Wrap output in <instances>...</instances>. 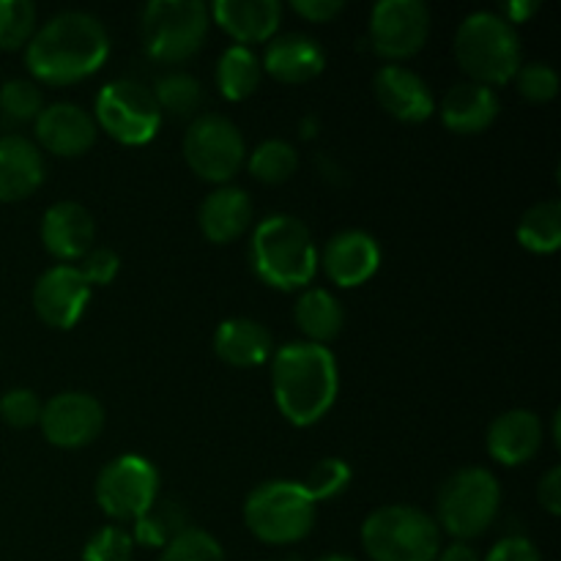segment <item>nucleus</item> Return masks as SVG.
I'll use <instances>...</instances> for the list:
<instances>
[{
    "mask_svg": "<svg viewBox=\"0 0 561 561\" xmlns=\"http://www.w3.org/2000/svg\"><path fill=\"white\" fill-rule=\"evenodd\" d=\"M99 126L93 115L71 102H55L36 118V140L55 157H82L96 142Z\"/></svg>",
    "mask_w": 561,
    "mask_h": 561,
    "instance_id": "dca6fc26",
    "label": "nucleus"
},
{
    "mask_svg": "<svg viewBox=\"0 0 561 561\" xmlns=\"http://www.w3.org/2000/svg\"><path fill=\"white\" fill-rule=\"evenodd\" d=\"M247 157L239 126L219 113H203L184 135V159L203 181L225 184L241 170Z\"/></svg>",
    "mask_w": 561,
    "mask_h": 561,
    "instance_id": "1a4fd4ad",
    "label": "nucleus"
},
{
    "mask_svg": "<svg viewBox=\"0 0 561 561\" xmlns=\"http://www.w3.org/2000/svg\"><path fill=\"white\" fill-rule=\"evenodd\" d=\"M42 241L58 261H80L96 241V222L91 211L75 201H60L47 208L42 219Z\"/></svg>",
    "mask_w": 561,
    "mask_h": 561,
    "instance_id": "a211bd4d",
    "label": "nucleus"
},
{
    "mask_svg": "<svg viewBox=\"0 0 561 561\" xmlns=\"http://www.w3.org/2000/svg\"><path fill=\"white\" fill-rule=\"evenodd\" d=\"M537 499H540L542 510L551 515L561 513V469L553 466V469L546 471V477L540 480V488H537Z\"/></svg>",
    "mask_w": 561,
    "mask_h": 561,
    "instance_id": "79ce46f5",
    "label": "nucleus"
},
{
    "mask_svg": "<svg viewBox=\"0 0 561 561\" xmlns=\"http://www.w3.org/2000/svg\"><path fill=\"white\" fill-rule=\"evenodd\" d=\"M542 438L546 433H542V422L535 411H504L488 427V453L504 466H524L540 453Z\"/></svg>",
    "mask_w": 561,
    "mask_h": 561,
    "instance_id": "6ab92c4d",
    "label": "nucleus"
},
{
    "mask_svg": "<svg viewBox=\"0 0 561 561\" xmlns=\"http://www.w3.org/2000/svg\"><path fill=\"white\" fill-rule=\"evenodd\" d=\"M540 9V5L535 3V0H529V3H507L504 5V20L510 22V25H513V22H524V20H529L531 14H535V11Z\"/></svg>",
    "mask_w": 561,
    "mask_h": 561,
    "instance_id": "c03bdc74",
    "label": "nucleus"
},
{
    "mask_svg": "<svg viewBox=\"0 0 561 561\" xmlns=\"http://www.w3.org/2000/svg\"><path fill=\"white\" fill-rule=\"evenodd\" d=\"M44 110V96L31 80H9L0 88V113L11 124L36 121Z\"/></svg>",
    "mask_w": 561,
    "mask_h": 561,
    "instance_id": "72a5a7b5",
    "label": "nucleus"
},
{
    "mask_svg": "<svg viewBox=\"0 0 561 561\" xmlns=\"http://www.w3.org/2000/svg\"><path fill=\"white\" fill-rule=\"evenodd\" d=\"M327 66V53L316 38L305 33H283L272 36L263 53V69L279 82L299 85V82L316 80Z\"/></svg>",
    "mask_w": 561,
    "mask_h": 561,
    "instance_id": "aec40b11",
    "label": "nucleus"
},
{
    "mask_svg": "<svg viewBox=\"0 0 561 561\" xmlns=\"http://www.w3.org/2000/svg\"><path fill=\"white\" fill-rule=\"evenodd\" d=\"M91 285L77 266H53L33 288L36 316L53 329H71L85 312Z\"/></svg>",
    "mask_w": 561,
    "mask_h": 561,
    "instance_id": "4468645a",
    "label": "nucleus"
},
{
    "mask_svg": "<svg viewBox=\"0 0 561 561\" xmlns=\"http://www.w3.org/2000/svg\"><path fill=\"white\" fill-rule=\"evenodd\" d=\"M296 323L307 334V343L327 345L329 340L343 332L345 312L343 305L323 288H307L296 301Z\"/></svg>",
    "mask_w": 561,
    "mask_h": 561,
    "instance_id": "a878e982",
    "label": "nucleus"
},
{
    "mask_svg": "<svg viewBox=\"0 0 561 561\" xmlns=\"http://www.w3.org/2000/svg\"><path fill=\"white\" fill-rule=\"evenodd\" d=\"M373 91H376L378 104L389 115L409 121V124H422L436 110L427 82L416 71L405 69V66L389 64L378 69L376 80H373Z\"/></svg>",
    "mask_w": 561,
    "mask_h": 561,
    "instance_id": "f3484780",
    "label": "nucleus"
},
{
    "mask_svg": "<svg viewBox=\"0 0 561 561\" xmlns=\"http://www.w3.org/2000/svg\"><path fill=\"white\" fill-rule=\"evenodd\" d=\"M107 55L110 36L102 22L85 11H64L33 33L25 64L36 80L69 85L91 77Z\"/></svg>",
    "mask_w": 561,
    "mask_h": 561,
    "instance_id": "f257e3e1",
    "label": "nucleus"
},
{
    "mask_svg": "<svg viewBox=\"0 0 561 561\" xmlns=\"http://www.w3.org/2000/svg\"><path fill=\"white\" fill-rule=\"evenodd\" d=\"M211 14L222 31L247 47V44L268 42L277 33L283 5L277 0H217Z\"/></svg>",
    "mask_w": 561,
    "mask_h": 561,
    "instance_id": "4be33fe9",
    "label": "nucleus"
},
{
    "mask_svg": "<svg viewBox=\"0 0 561 561\" xmlns=\"http://www.w3.org/2000/svg\"><path fill=\"white\" fill-rule=\"evenodd\" d=\"M244 524L268 546H290L305 540L316 526V504L299 482L272 480L247 496Z\"/></svg>",
    "mask_w": 561,
    "mask_h": 561,
    "instance_id": "423d86ee",
    "label": "nucleus"
},
{
    "mask_svg": "<svg viewBox=\"0 0 561 561\" xmlns=\"http://www.w3.org/2000/svg\"><path fill=\"white\" fill-rule=\"evenodd\" d=\"M277 409L296 427H310L329 414L337 398V362L327 345L288 343L272 365Z\"/></svg>",
    "mask_w": 561,
    "mask_h": 561,
    "instance_id": "f03ea898",
    "label": "nucleus"
},
{
    "mask_svg": "<svg viewBox=\"0 0 561 561\" xmlns=\"http://www.w3.org/2000/svg\"><path fill=\"white\" fill-rule=\"evenodd\" d=\"M96 126L124 146L153 140L162 124L151 88L137 80H113L96 96Z\"/></svg>",
    "mask_w": 561,
    "mask_h": 561,
    "instance_id": "9d476101",
    "label": "nucleus"
},
{
    "mask_svg": "<svg viewBox=\"0 0 561 561\" xmlns=\"http://www.w3.org/2000/svg\"><path fill=\"white\" fill-rule=\"evenodd\" d=\"M455 60L480 85H504L520 69V36L496 11H474L455 33Z\"/></svg>",
    "mask_w": 561,
    "mask_h": 561,
    "instance_id": "20e7f679",
    "label": "nucleus"
},
{
    "mask_svg": "<svg viewBox=\"0 0 561 561\" xmlns=\"http://www.w3.org/2000/svg\"><path fill=\"white\" fill-rule=\"evenodd\" d=\"M442 121L458 135H480L496 121L499 96L480 82H458L442 99Z\"/></svg>",
    "mask_w": 561,
    "mask_h": 561,
    "instance_id": "5701e85b",
    "label": "nucleus"
},
{
    "mask_svg": "<svg viewBox=\"0 0 561 561\" xmlns=\"http://www.w3.org/2000/svg\"><path fill=\"white\" fill-rule=\"evenodd\" d=\"M436 561H480V557H477L474 548L466 546V542H453L449 548L438 551Z\"/></svg>",
    "mask_w": 561,
    "mask_h": 561,
    "instance_id": "37998d69",
    "label": "nucleus"
},
{
    "mask_svg": "<svg viewBox=\"0 0 561 561\" xmlns=\"http://www.w3.org/2000/svg\"><path fill=\"white\" fill-rule=\"evenodd\" d=\"M159 471L140 455L110 460L96 480V502L110 518L137 520L157 504Z\"/></svg>",
    "mask_w": 561,
    "mask_h": 561,
    "instance_id": "9b49d317",
    "label": "nucleus"
},
{
    "mask_svg": "<svg viewBox=\"0 0 561 561\" xmlns=\"http://www.w3.org/2000/svg\"><path fill=\"white\" fill-rule=\"evenodd\" d=\"M502 488L496 477L480 466H469L449 477L438 491V526L458 542L485 535L496 520Z\"/></svg>",
    "mask_w": 561,
    "mask_h": 561,
    "instance_id": "0eeeda50",
    "label": "nucleus"
},
{
    "mask_svg": "<svg viewBox=\"0 0 561 561\" xmlns=\"http://www.w3.org/2000/svg\"><path fill=\"white\" fill-rule=\"evenodd\" d=\"M0 416H3L5 425L20 427V431L33 427L38 425V416H42V403L31 389H11L0 398Z\"/></svg>",
    "mask_w": 561,
    "mask_h": 561,
    "instance_id": "4c0bfd02",
    "label": "nucleus"
},
{
    "mask_svg": "<svg viewBox=\"0 0 561 561\" xmlns=\"http://www.w3.org/2000/svg\"><path fill=\"white\" fill-rule=\"evenodd\" d=\"M142 44L162 64H181L201 49L208 33V5L201 0H151L140 16Z\"/></svg>",
    "mask_w": 561,
    "mask_h": 561,
    "instance_id": "6e6552de",
    "label": "nucleus"
},
{
    "mask_svg": "<svg viewBox=\"0 0 561 561\" xmlns=\"http://www.w3.org/2000/svg\"><path fill=\"white\" fill-rule=\"evenodd\" d=\"M362 546L373 561H436L442 551V531L425 510L387 504L367 515Z\"/></svg>",
    "mask_w": 561,
    "mask_h": 561,
    "instance_id": "39448f33",
    "label": "nucleus"
},
{
    "mask_svg": "<svg viewBox=\"0 0 561 561\" xmlns=\"http://www.w3.org/2000/svg\"><path fill=\"white\" fill-rule=\"evenodd\" d=\"M257 82H261V60H257V55L250 47H241V44L225 49L217 64V85L222 96L241 102V99L255 93Z\"/></svg>",
    "mask_w": 561,
    "mask_h": 561,
    "instance_id": "bb28decb",
    "label": "nucleus"
},
{
    "mask_svg": "<svg viewBox=\"0 0 561 561\" xmlns=\"http://www.w3.org/2000/svg\"><path fill=\"white\" fill-rule=\"evenodd\" d=\"M80 261H82V266H77V268H80L82 277L88 279V285H91V288L93 285H110L121 268L118 255H115L110 247H93V250H88Z\"/></svg>",
    "mask_w": 561,
    "mask_h": 561,
    "instance_id": "58836bf2",
    "label": "nucleus"
},
{
    "mask_svg": "<svg viewBox=\"0 0 561 561\" xmlns=\"http://www.w3.org/2000/svg\"><path fill=\"white\" fill-rule=\"evenodd\" d=\"M190 529L186 524L184 513H181L179 504L173 502H162V504H153L142 518L135 520V535L131 540L142 542V546H151V548H164L173 537H179L181 531Z\"/></svg>",
    "mask_w": 561,
    "mask_h": 561,
    "instance_id": "c756f323",
    "label": "nucleus"
},
{
    "mask_svg": "<svg viewBox=\"0 0 561 561\" xmlns=\"http://www.w3.org/2000/svg\"><path fill=\"white\" fill-rule=\"evenodd\" d=\"M518 241L531 252H557L561 244V203L540 201L520 217Z\"/></svg>",
    "mask_w": 561,
    "mask_h": 561,
    "instance_id": "cd10ccee",
    "label": "nucleus"
},
{
    "mask_svg": "<svg viewBox=\"0 0 561 561\" xmlns=\"http://www.w3.org/2000/svg\"><path fill=\"white\" fill-rule=\"evenodd\" d=\"M197 222H201L203 236L214 244H228V241L239 239L252 225L250 195L239 186H219L201 203Z\"/></svg>",
    "mask_w": 561,
    "mask_h": 561,
    "instance_id": "b1692460",
    "label": "nucleus"
},
{
    "mask_svg": "<svg viewBox=\"0 0 561 561\" xmlns=\"http://www.w3.org/2000/svg\"><path fill=\"white\" fill-rule=\"evenodd\" d=\"M294 11L310 22H329L345 9L343 0H294Z\"/></svg>",
    "mask_w": 561,
    "mask_h": 561,
    "instance_id": "a19ab883",
    "label": "nucleus"
},
{
    "mask_svg": "<svg viewBox=\"0 0 561 561\" xmlns=\"http://www.w3.org/2000/svg\"><path fill=\"white\" fill-rule=\"evenodd\" d=\"M44 438L55 447L77 449L91 444L104 427V409L88 392H60L42 405Z\"/></svg>",
    "mask_w": 561,
    "mask_h": 561,
    "instance_id": "ddd939ff",
    "label": "nucleus"
},
{
    "mask_svg": "<svg viewBox=\"0 0 561 561\" xmlns=\"http://www.w3.org/2000/svg\"><path fill=\"white\" fill-rule=\"evenodd\" d=\"M159 561H225V551L217 537L190 526L164 546Z\"/></svg>",
    "mask_w": 561,
    "mask_h": 561,
    "instance_id": "f704fd0d",
    "label": "nucleus"
},
{
    "mask_svg": "<svg viewBox=\"0 0 561 561\" xmlns=\"http://www.w3.org/2000/svg\"><path fill=\"white\" fill-rule=\"evenodd\" d=\"M153 99H157L159 113H168L173 118H190L192 113H197L203 102V88L186 71H170V75L159 77L157 85H153Z\"/></svg>",
    "mask_w": 561,
    "mask_h": 561,
    "instance_id": "c85d7f7f",
    "label": "nucleus"
},
{
    "mask_svg": "<svg viewBox=\"0 0 561 561\" xmlns=\"http://www.w3.org/2000/svg\"><path fill=\"white\" fill-rule=\"evenodd\" d=\"M214 351L233 367H257L272 354V334L252 318H228L214 334Z\"/></svg>",
    "mask_w": 561,
    "mask_h": 561,
    "instance_id": "393cba45",
    "label": "nucleus"
},
{
    "mask_svg": "<svg viewBox=\"0 0 561 561\" xmlns=\"http://www.w3.org/2000/svg\"><path fill=\"white\" fill-rule=\"evenodd\" d=\"M485 561H542L540 551L535 548V542L526 540V537H504L496 546L491 548Z\"/></svg>",
    "mask_w": 561,
    "mask_h": 561,
    "instance_id": "ea45409f",
    "label": "nucleus"
},
{
    "mask_svg": "<svg viewBox=\"0 0 561 561\" xmlns=\"http://www.w3.org/2000/svg\"><path fill=\"white\" fill-rule=\"evenodd\" d=\"M515 80H518L520 96H526L529 102H535V104L551 102V99L559 93V75H557V69L548 64L520 66L518 75H515Z\"/></svg>",
    "mask_w": 561,
    "mask_h": 561,
    "instance_id": "e433bc0d",
    "label": "nucleus"
},
{
    "mask_svg": "<svg viewBox=\"0 0 561 561\" xmlns=\"http://www.w3.org/2000/svg\"><path fill=\"white\" fill-rule=\"evenodd\" d=\"M321 263L332 283H337L340 288H356L378 272L381 247L365 230H343L327 241Z\"/></svg>",
    "mask_w": 561,
    "mask_h": 561,
    "instance_id": "2eb2a0df",
    "label": "nucleus"
},
{
    "mask_svg": "<svg viewBox=\"0 0 561 561\" xmlns=\"http://www.w3.org/2000/svg\"><path fill=\"white\" fill-rule=\"evenodd\" d=\"M44 157L22 135L0 137V203L25 201L42 186Z\"/></svg>",
    "mask_w": 561,
    "mask_h": 561,
    "instance_id": "412c9836",
    "label": "nucleus"
},
{
    "mask_svg": "<svg viewBox=\"0 0 561 561\" xmlns=\"http://www.w3.org/2000/svg\"><path fill=\"white\" fill-rule=\"evenodd\" d=\"M135 540L121 526H104L85 542L82 561H131Z\"/></svg>",
    "mask_w": 561,
    "mask_h": 561,
    "instance_id": "c9c22d12",
    "label": "nucleus"
},
{
    "mask_svg": "<svg viewBox=\"0 0 561 561\" xmlns=\"http://www.w3.org/2000/svg\"><path fill=\"white\" fill-rule=\"evenodd\" d=\"M431 33V11L422 0H381L370 14V44L389 60L420 53Z\"/></svg>",
    "mask_w": 561,
    "mask_h": 561,
    "instance_id": "f8f14e48",
    "label": "nucleus"
},
{
    "mask_svg": "<svg viewBox=\"0 0 561 561\" xmlns=\"http://www.w3.org/2000/svg\"><path fill=\"white\" fill-rule=\"evenodd\" d=\"M318 561H354L351 557H337V553H332V557H323V559H318Z\"/></svg>",
    "mask_w": 561,
    "mask_h": 561,
    "instance_id": "a18cd8bd",
    "label": "nucleus"
},
{
    "mask_svg": "<svg viewBox=\"0 0 561 561\" xmlns=\"http://www.w3.org/2000/svg\"><path fill=\"white\" fill-rule=\"evenodd\" d=\"M252 268L266 285L296 290L312 283L318 272V250L301 219L272 214L252 233Z\"/></svg>",
    "mask_w": 561,
    "mask_h": 561,
    "instance_id": "7ed1b4c3",
    "label": "nucleus"
},
{
    "mask_svg": "<svg viewBox=\"0 0 561 561\" xmlns=\"http://www.w3.org/2000/svg\"><path fill=\"white\" fill-rule=\"evenodd\" d=\"M250 173L263 184H283L299 168V153L285 140H266L250 153Z\"/></svg>",
    "mask_w": 561,
    "mask_h": 561,
    "instance_id": "7c9ffc66",
    "label": "nucleus"
},
{
    "mask_svg": "<svg viewBox=\"0 0 561 561\" xmlns=\"http://www.w3.org/2000/svg\"><path fill=\"white\" fill-rule=\"evenodd\" d=\"M351 485V466L340 458H327L321 463H316L307 474V480L301 482L307 496L312 499V504L329 502V499H337L345 488Z\"/></svg>",
    "mask_w": 561,
    "mask_h": 561,
    "instance_id": "473e14b6",
    "label": "nucleus"
},
{
    "mask_svg": "<svg viewBox=\"0 0 561 561\" xmlns=\"http://www.w3.org/2000/svg\"><path fill=\"white\" fill-rule=\"evenodd\" d=\"M36 33V5L31 0H0V49H16Z\"/></svg>",
    "mask_w": 561,
    "mask_h": 561,
    "instance_id": "2f4dec72",
    "label": "nucleus"
}]
</instances>
